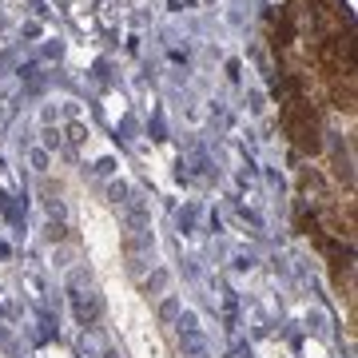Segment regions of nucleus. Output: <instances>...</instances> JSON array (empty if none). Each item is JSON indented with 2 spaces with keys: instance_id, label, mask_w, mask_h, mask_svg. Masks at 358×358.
Segmentation results:
<instances>
[{
  "instance_id": "obj_1",
  "label": "nucleus",
  "mask_w": 358,
  "mask_h": 358,
  "mask_svg": "<svg viewBox=\"0 0 358 358\" xmlns=\"http://www.w3.org/2000/svg\"><path fill=\"white\" fill-rule=\"evenodd\" d=\"M322 64L331 68V72H343V76H350V44H346L343 36L322 40Z\"/></svg>"
}]
</instances>
